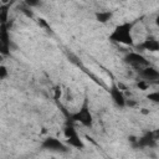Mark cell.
Returning a JSON list of instances; mask_svg holds the SVG:
<instances>
[{"label":"cell","instance_id":"cell-1","mask_svg":"<svg viewBox=\"0 0 159 159\" xmlns=\"http://www.w3.org/2000/svg\"><path fill=\"white\" fill-rule=\"evenodd\" d=\"M132 29H133V22H123L114 27V30L109 35V40L113 42H117V43L133 46Z\"/></svg>","mask_w":159,"mask_h":159},{"label":"cell","instance_id":"cell-2","mask_svg":"<svg viewBox=\"0 0 159 159\" xmlns=\"http://www.w3.org/2000/svg\"><path fill=\"white\" fill-rule=\"evenodd\" d=\"M68 120L80 122V123H81L82 125H84V127H91V125H92L93 118H92V114H91V112H89V106H88L87 99H84V102H83L82 107L80 108V111H77L76 113L68 116Z\"/></svg>","mask_w":159,"mask_h":159},{"label":"cell","instance_id":"cell-3","mask_svg":"<svg viewBox=\"0 0 159 159\" xmlns=\"http://www.w3.org/2000/svg\"><path fill=\"white\" fill-rule=\"evenodd\" d=\"M123 60H124V62H125L127 65L132 66V67L135 68L137 71H139V70H142V68L149 66V61H148L143 55H140V53H138V52H129V53H127V55L124 56Z\"/></svg>","mask_w":159,"mask_h":159},{"label":"cell","instance_id":"cell-4","mask_svg":"<svg viewBox=\"0 0 159 159\" xmlns=\"http://www.w3.org/2000/svg\"><path fill=\"white\" fill-rule=\"evenodd\" d=\"M63 134L67 139V144L73 147V148H77V149H83L84 148V144L82 142V139L80 138L78 133L76 132V129L73 128V125L71 124H67L63 129Z\"/></svg>","mask_w":159,"mask_h":159},{"label":"cell","instance_id":"cell-5","mask_svg":"<svg viewBox=\"0 0 159 159\" xmlns=\"http://www.w3.org/2000/svg\"><path fill=\"white\" fill-rule=\"evenodd\" d=\"M41 147L46 150H51V152H60V153H67L68 152V147L65 145L61 140H58L57 138H53V137H48L46 138Z\"/></svg>","mask_w":159,"mask_h":159},{"label":"cell","instance_id":"cell-6","mask_svg":"<svg viewBox=\"0 0 159 159\" xmlns=\"http://www.w3.org/2000/svg\"><path fill=\"white\" fill-rule=\"evenodd\" d=\"M157 139L153 135V132H147L144 133L140 138H138L137 144L134 145V148H155L157 147Z\"/></svg>","mask_w":159,"mask_h":159},{"label":"cell","instance_id":"cell-7","mask_svg":"<svg viewBox=\"0 0 159 159\" xmlns=\"http://www.w3.org/2000/svg\"><path fill=\"white\" fill-rule=\"evenodd\" d=\"M109 93H111V97L113 99V102L118 106V107H125V97H124V93L122 92V89L119 88L118 84L113 83L109 88Z\"/></svg>","mask_w":159,"mask_h":159},{"label":"cell","instance_id":"cell-8","mask_svg":"<svg viewBox=\"0 0 159 159\" xmlns=\"http://www.w3.org/2000/svg\"><path fill=\"white\" fill-rule=\"evenodd\" d=\"M138 72H139V76H140L143 80L148 81L149 83H150V82H154V83H155V82L159 80V71H158L157 68L152 67L150 65L147 66V67H144V68H142V70H139Z\"/></svg>","mask_w":159,"mask_h":159},{"label":"cell","instance_id":"cell-9","mask_svg":"<svg viewBox=\"0 0 159 159\" xmlns=\"http://www.w3.org/2000/svg\"><path fill=\"white\" fill-rule=\"evenodd\" d=\"M138 50H142V51H149V52H155V51H159V41L155 40L154 37H148L145 39L142 43H139L137 46Z\"/></svg>","mask_w":159,"mask_h":159},{"label":"cell","instance_id":"cell-10","mask_svg":"<svg viewBox=\"0 0 159 159\" xmlns=\"http://www.w3.org/2000/svg\"><path fill=\"white\" fill-rule=\"evenodd\" d=\"M113 16V12L112 11H99V12H96V20L98 22H102V24H106L108 22Z\"/></svg>","mask_w":159,"mask_h":159},{"label":"cell","instance_id":"cell-11","mask_svg":"<svg viewBox=\"0 0 159 159\" xmlns=\"http://www.w3.org/2000/svg\"><path fill=\"white\" fill-rule=\"evenodd\" d=\"M9 9H10V2L9 4H1V6H0V21H1V24H7Z\"/></svg>","mask_w":159,"mask_h":159},{"label":"cell","instance_id":"cell-12","mask_svg":"<svg viewBox=\"0 0 159 159\" xmlns=\"http://www.w3.org/2000/svg\"><path fill=\"white\" fill-rule=\"evenodd\" d=\"M137 87H138L140 91H145V89H148V87H149V82L145 81V80H140V81L137 82Z\"/></svg>","mask_w":159,"mask_h":159},{"label":"cell","instance_id":"cell-13","mask_svg":"<svg viewBox=\"0 0 159 159\" xmlns=\"http://www.w3.org/2000/svg\"><path fill=\"white\" fill-rule=\"evenodd\" d=\"M147 98L153 103H159V92H152L147 96Z\"/></svg>","mask_w":159,"mask_h":159},{"label":"cell","instance_id":"cell-14","mask_svg":"<svg viewBox=\"0 0 159 159\" xmlns=\"http://www.w3.org/2000/svg\"><path fill=\"white\" fill-rule=\"evenodd\" d=\"M37 24L41 26V27H43V29H46L47 31H51V26L47 24V21L45 20V19H42V17H40V19H37Z\"/></svg>","mask_w":159,"mask_h":159},{"label":"cell","instance_id":"cell-15","mask_svg":"<svg viewBox=\"0 0 159 159\" xmlns=\"http://www.w3.org/2000/svg\"><path fill=\"white\" fill-rule=\"evenodd\" d=\"M21 12L25 14L27 17H34V14H32V11L30 10V7H29L27 5H25V6L21 7Z\"/></svg>","mask_w":159,"mask_h":159},{"label":"cell","instance_id":"cell-16","mask_svg":"<svg viewBox=\"0 0 159 159\" xmlns=\"http://www.w3.org/2000/svg\"><path fill=\"white\" fill-rule=\"evenodd\" d=\"M24 4L27 5L29 7H35L40 4V0H24Z\"/></svg>","mask_w":159,"mask_h":159},{"label":"cell","instance_id":"cell-17","mask_svg":"<svg viewBox=\"0 0 159 159\" xmlns=\"http://www.w3.org/2000/svg\"><path fill=\"white\" fill-rule=\"evenodd\" d=\"M61 88H60V86H56L55 87V89H53V98H55V101H58L60 99V97H61Z\"/></svg>","mask_w":159,"mask_h":159},{"label":"cell","instance_id":"cell-18","mask_svg":"<svg viewBox=\"0 0 159 159\" xmlns=\"http://www.w3.org/2000/svg\"><path fill=\"white\" fill-rule=\"evenodd\" d=\"M6 76H7V70H6V67H5V66H0V78L4 80V78H6Z\"/></svg>","mask_w":159,"mask_h":159},{"label":"cell","instance_id":"cell-19","mask_svg":"<svg viewBox=\"0 0 159 159\" xmlns=\"http://www.w3.org/2000/svg\"><path fill=\"white\" fill-rule=\"evenodd\" d=\"M125 106L134 107V106H135V102H134V101H132V99H127V101H125Z\"/></svg>","mask_w":159,"mask_h":159},{"label":"cell","instance_id":"cell-20","mask_svg":"<svg viewBox=\"0 0 159 159\" xmlns=\"http://www.w3.org/2000/svg\"><path fill=\"white\" fill-rule=\"evenodd\" d=\"M152 132H153L154 138H155L157 140H159V129H157V130H152Z\"/></svg>","mask_w":159,"mask_h":159},{"label":"cell","instance_id":"cell-21","mask_svg":"<svg viewBox=\"0 0 159 159\" xmlns=\"http://www.w3.org/2000/svg\"><path fill=\"white\" fill-rule=\"evenodd\" d=\"M142 113H143V114H148L149 111H147V108H143V109H142Z\"/></svg>","mask_w":159,"mask_h":159},{"label":"cell","instance_id":"cell-22","mask_svg":"<svg viewBox=\"0 0 159 159\" xmlns=\"http://www.w3.org/2000/svg\"><path fill=\"white\" fill-rule=\"evenodd\" d=\"M155 24H157V26H159V15L155 17Z\"/></svg>","mask_w":159,"mask_h":159},{"label":"cell","instance_id":"cell-23","mask_svg":"<svg viewBox=\"0 0 159 159\" xmlns=\"http://www.w3.org/2000/svg\"><path fill=\"white\" fill-rule=\"evenodd\" d=\"M155 84H158V86H159V80H158V81L155 82Z\"/></svg>","mask_w":159,"mask_h":159}]
</instances>
